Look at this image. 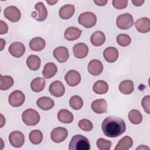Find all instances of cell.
I'll list each match as a JSON object with an SVG mask.
<instances>
[{
  "label": "cell",
  "mask_w": 150,
  "mask_h": 150,
  "mask_svg": "<svg viewBox=\"0 0 150 150\" xmlns=\"http://www.w3.org/2000/svg\"><path fill=\"white\" fill-rule=\"evenodd\" d=\"M101 129L106 137L115 138L125 131L126 125L123 119L115 116H109L103 120Z\"/></svg>",
  "instance_id": "cell-1"
},
{
  "label": "cell",
  "mask_w": 150,
  "mask_h": 150,
  "mask_svg": "<svg viewBox=\"0 0 150 150\" xmlns=\"http://www.w3.org/2000/svg\"><path fill=\"white\" fill-rule=\"evenodd\" d=\"M90 149L89 140L84 136L80 134L74 135L69 145V150H89Z\"/></svg>",
  "instance_id": "cell-2"
},
{
  "label": "cell",
  "mask_w": 150,
  "mask_h": 150,
  "mask_svg": "<svg viewBox=\"0 0 150 150\" xmlns=\"http://www.w3.org/2000/svg\"><path fill=\"white\" fill-rule=\"evenodd\" d=\"M22 119L26 125L33 126L39 123L40 121V115L35 110L29 108L22 112Z\"/></svg>",
  "instance_id": "cell-3"
},
{
  "label": "cell",
  "mask_w": 150,
  "mask_h": 150,
  "mask_svg": "<svg viewBox=\"0 0 150 150\" xmlns=\"http://www.w3.org/2000/svg\"><path fill=\"white\" fill-rule=\"evenodd\" d=\"M78 22L86 28H91L95 26L97 22V16L93 12H85L79 15Z\"/></svg>",
  "instance_id": "cell-4"
},
{
  "label": "cell",
  "mask_w": 150,
  "mask_h": 150,
  "mask_svg": "<svg viewBox=\"0 0 150 150\" xmlns=\"http://www.w3.org/2000/svg\"><path fill=\"white\" fill-rule=\"evenodd\" d=\"M133 17L128 13L120 15L116 20L117 26L120 29H128L133 25Z\"/></svg>",
  "instance_id": "cell-5"
},
{
  "label": "cell",
  "mask_w": 150,
  "mask_h": 150,
  "mask_svg": "<svg viewBox=\"0 0 150 150\" xmlns=\"http://www.w3.org/2000/svg\"><path fill=\"white\" fill-rule=\"evenodd\" d=\"M35 11L31 13V16L35 20L41 22L45 21L47 16V11L42 2H39L36 4L35 6Z\"/></svg>",
  "instance_id": "cell-6"
},
{
  "label": "cell",
  "mask_w": 150,
  "mask_h": 150,
  "mask_svg": "<svg viewBox=\"0 0 150 150\" xmlns=\"http://www.w3.org/2000/svg\"><path fill=\"white\" fill-rule=\"evenodd\" d=\"M25 96L20 90H15L12 91L9 96L8 101L9 104L14 107L21 106L25 102Z\"/></svg>",
  "instance_id": "cell-7"
},
{
  "label": "cell",
  "mask_w": 150,
  "mask_h": 150,
  "mask_svg": "<svg viewBox=\"0 0 150 150\" xmlns=\"http://www.w3.org/2000/svg\"><path fill=\"white\" fill-rule=\"evenodd\" d=\"M4 14L8 20L12 22H18L21 16L19 9L15 6L6 7L4 11Z\"/></svg>",
  "instance_id": "cell-8"
},
{
  "label": "cell",
  "mask_w": 150,
  "mask_h": 150,
  "mask_svg": "<svg viewBox=\"0 0 150 150\" xmlns=\"http://www.w3.org/2000/svg\"><path fill=\"white\" fill-rule=\"evenodd\" d=\"M9 141L12 146L15 148H20L24 144L25 137L21 131H14L9 134Z\"/></svg>",
  "instance_id": "cell-9"
},
{
  "label": "cell",
  "mask_w": 150,
  "mask_h": 150,
  "mask_svg": "<svg viewBox=\"0 0 150 150\" xmlns=\"http://www.w3.org/2000/svg\"><path fill=\"white\" fill-rule=\"evenodd\" d=\"M68 131L63 127H57L54 128L50 134L52 140L56 143L63 142L67 137Z\"/></svg>",
  "instance_id": "cell-10"
},
{
  "label": "cell",
  "mask_w": 150,
  "mask_h": 150,
  "mask_svg": "<svg viewBox=\"0 0 150 150\" xmlns=\"http://www.w3.org/2000/svg\"><path fill=\"white\" fill-rule=\"evenodd\" d=\"M64 80L69 86L74 87L80 83L81 81V76L77 71L70 70L66 74Z\"/></svg>",
  "instance_id": "cell-11"
},
{
  "label": "cell",
  "mask_w": 150,
  "mask_h": 150,
  "mask_svg": "<svg viewBox=\"0 0 150 150\" xmlns=\"http://www.w3.org/2000/svg\"><path fill=\"white\" fill-rule=\"evenodd\" d=\"M9 53L13 57L19 58L22 57L25 52V45L19 42H15L11 44L8 48Z\"/></svg>",
  "instance_id": "cell-12"
},
{
  "label": "cell",
  "mask_w": 150,
  "mask_h": 150,
  "mask_svg": "<svg viewBox=\"0 0 150 150\" xmlns=\"http://www.w3.org/2000/svg\"><path fill=\"white\" fill-rule=\"evenodd\" d=\"M50 94L56 97L63 96L65 92V88L63 83L60 81H54L52 82L49 87Z\"/></svg>",
  "instance_id": "cell-13"
},
{
  "label": "cell",
  "mask_w": 150,
  "mask_h": 150,
  "mask_svg": "<svg viewBox=\"0 0 150 150\" xmlns=\"http://www.w3.org/2000/svg\"><path fill=\"white\" fill-rule=\"evenodd\" d=\"M53 54L54 57L59 63L66 62L69 57V53L67 48L64 46H59L55 48Z\"/></svg>",
  "instance_id": "cell-14"
},
{
  "label": "cell",
  "mask_w": 150,
  "mask_h": 150,
  "mask_svg": "<svg viewBox=\"0 0 150 150\" xmlns=\"http://www.w3.org/2000/svg\"><path fill=\"white\" fill-rule=\"evenodd\" d=\"M88 71L93 76H98L103 70L102 63L97 59L91 60L88 64Z\"/></svg>",
  "instance_id": "cell-15"
},
{
  "label": "cell",
  "mask_w": 150,
  "mask_h": 150,
  "mask_svg": "<svg viewBox=\"0 0 150 150\" xmlns=\"http://www.w3.org/2000/svg\"><path fill=\"white\" fill-rule=\"evenodd\" d=\"M93 111L97 114L105 113L107 111V103L103 98L94 100L91 105Z\"/></svg>",
  "instance_id": "cell-16"
},
{
  "label": "cell",
  "mask_w": 150,
  "mask_h": 150,
  "mask_svg": "<svg viewBox=\"0 0 150 150\" xmlns=\"http://www.w3.org/2000/svg\"><path fill=\"white\" fill-rule=\"evenodd\" d=\"M73 52L76 58L83 59L87 56L88 53V47L84 43H79L73 46Z\"/></svg>",
  "instance_id": "cell-17"
},
{
  "label": "cell",
  "mask_w": 150,
  "mask_h": 150,
  "mask_svg": "<svg viewBox=\"0 0 150 150\" xmlns=\"http://www.w3.org/2000/svg\"><path fill=\"white\" fill-rule=\"evenodd\" d=\"M135 26L139 32L148 33L150 30V20L146 17L141 18L135 22Z\"/></svg>",
  "instance_id": "cell-18"
},
{
  "label": "cell",
  "mask_w": 150,
  "mask_h": 150,
  "mask_svg": "<svg viewBox=\"0 0 150 150\" xmlns=\"http://www.w3.org/2000/svg\"><path fill=\"white\" fill-rule=\"evenodd\" d=\"M81 33L82 31L80 29L74 26H70L66 29L64 36L66 40L69 41H73L78 39L81 36Z\"/></svg>",
  "instance_id": "cell-19"
},
{
  "label": "cell",
  "mask_w": 150,
  "mask_h": 150,
  "mask_svg": "<svg viewBox=\"0 0 150 150\" xmlns=\"http://www.w3.org/2000/svg\"><path fill=\"white\" fill-rule=\"evenodd\" d=\"M36 104L40 109L47 111L52 109L54 105V102L50 97H42L36 101Z\"/></svg>",
  "instance_id": "cell-20"
},
{
  "label": "cell",
  "mask_w": 150,
  "mask_h": 150,
  "mask_svg": "<svg viewBox=\"0 0 150 150\" xmlns=\"http://www.w3.org/2000/svg\"><path fill=\"white\" fill-rule=\"evenodd\" d=\"M103 56L108 63H114L118 57V51L115 47H108L104 50Z\"/></svg>",
  "instance_id": "cell-21"
},
{
  "label": "cell",
  "mask_w": 150,
  "mask_h": 150,
  "mask_svg": "<svg viewBox=\"0 0 150 150\" xmlns=\"http://www.w3.org/2000/svg\"><path fill=\"white\" fill-rule=\"evenodd\" d=\"M75 8L73 5L66 4L62 6L59 11V16L63 19H68L74 14Z\"/></svg>",
  "instance_id": "cell-22"
},
{
  "label": "cell",
  "mask_w": 150,
  "mask_h": 150,
  "mask_svg": "<svg viewBox=\"0 0 150 150\" xmlns=\"http://www.w3.org/2000/svg\"><path fill=\"white\" fill-rule=\"evenodd\" d=\"M46 45L45 40L40 37H35L30 40L29 47L31 50L36 52L42 50Z\"/></svg>",
  "instance_id": "cell-23"
},
{
  "label": "cell",
  "mask_w": 150,
  "mask_h": 150,
  "mask_svg": "<svg viewBox=\"0 0 150 150\" xmlns=\"http://www.w3.org/2000/svg\"><path fill=\"white\" fill-rule=\"evenodd\" d=\"M105 36L104 33L100 30H97L93 33L90 37V42L93 46H100L104 43Z\"/></svg>",
  "instance_id": "cell-24"
},
{
  "label": "cell",
  "mask_w": 150,
  "mask_h": 150,
  "mask_svg": "<svg viewBox=\"0 0 150 150\" xmlns=\"http://www.w3.org/2000/svg\"><path fill=\"white\" fill-rule=\"evenodd\" d=\"M57 117L59 121L64 124L71 123L73 121L74 118L73 114L66 109H62L59 110Z\"/></svg>",
  "instance_id": "cell-25"
},
{
  "label": "cell",
  "mask_w": 150,
  "mask_h": 150,
  "mask_svg": "<svg viewBox=\"0 0 150 150\" xmlns=\"http://www.w3.org/2000/svg\"><path fill=\"white\" fill-rule=\"evenodd\" d=\"M41 64V60L39 56L35 54L30 55L26 60L28 67L33 71L37 70L39 69Z\"/></svg>",
  "instance_id": "cell-26"
},
{
  "label": "cell",
  "mask_w": 150,
  "mask_h": 150,
  "mask_svg": "<svg viewBox=\"0 0 150 150\" xmlns=\"http://www.w3.org/2000/svg\"><path fill=\"white\" fill-rule=\"evenodd\" d=\"M57 71V68L56 65L53 63L49 62L45 65L42 74L45 78L50 79L56 74Z\"/></svg>",
  "instance_id": "cell-27"
},
{
  "label": "cell",
  "mask_w": 150,
  "mask_h": 150,
  "mask_svg": "<svg viewBox=\"0 0 150 150\" xmlns=\"http://www.w3.org/2000/svg\"><path fill=\"white\" fill-rule=\"evenodd\" d=\"M134 90L133 81L130 80H125L121 81L119 84V90L124 94H130Z\"/></svg>",
  "instance_id": "cell-28"
},
{
  "label": "cell",
  "mask_w": 150,
  "mask_h": 150,
  "mask_svg": "<svg viewBox=\"0 0 150 150\" xmlns=\"http://www.w3.org/2000/svg\"><path fill=\"white\" fill-rule=\"evenodd\" d=\"M133 144L132 138L129 136H125L121 139L117 145L115 146V150H126L129 149Z\"/></svg>",
  "instance_id": "cell-29"
},
{
  "label": "cell",
  "mask_w": 150,
  "mask_h": 150,
  "mask_svg": "<svg viewBox=\"0 0 150 150\" xmlns=\"http://www.w3.org/2000/svg\"><path fill=\"white\" fill-rule=\"evenodd\" d=\"M93 90L96 94H104L108 91V85L107 83L104 80H98L94 84Z\"/></svg>",
  "instance_id": "cell-30"
},
{
  "label": "cell",
  "mask_w": 150,
  "mask_h": 150,
  "mask_svg": "<svg viewBox=\"0 0 150 150\" xmlns=\"http://www.w3.org/2000/svg\"><path fill=\"white\" fill-rule=\"evenodd\" d=\"M45 86V80L42 77H36L30 83V87L34 92H40L42 91Z\"/></svg>",
  "instance_id": "cell-31"
},
{
  "label": "cell",
  "mask_w": 150,
  "mask_h": 150,
  "mask_svg": "<svg viewBox=\"0 0 150 150\" xmlns=\"http://www.w3.org/2000/svg\"><path fill=\"white\" fill-rule=\"evenodd\" d=\"M13 79L9 76L0 75V89L6 90L10 88L13 84Z\"/></svg>",
  "instance_id": "cell-32"
},
{
  "label": "cell",
  "mask_w": 150,
  "mask_h": 150,
  "mask_svg": "<svg viewBox=\"0 0 150 150\" xmlns=\"http://www.w3.org/2000/svg\"><path fill=\"white\" fill-rule=\"evenodd\" d=\"M29 139L32 144L35 145L39 144L42 141L43 134L39 129L32 130L29 133Z\"/></svg>",
  "instance_id": "cell-33"
},
{
  "label": "cell",
  "mask_w": 150,
  "mask_h": 150,
  "mask_svg": "<svg viewBox=\"0 0 150 150\" xmlns=\"http://www.w3.org/2000/svg\"><path fill=\"white\" fill-rule=\"evenodd\" d=\"M128 119L134 124H139L142 121V115L137 110L133 109L128 112Z\"/></svg>",
  "instance_id": "cell-34"
},
{
  "label": "cell",
  "mask_w": 150,
  "mask_h": 150,
  "mask_svg": "<svg viewBox=\"0 0 150 150\" xmlns=\"http://www.w3.org/2000/svg\"><path fill=\"white\" fill-rule=\"evenodd\" d=\"M69 105L75 110H80L83 105V99L79 96H73L69 100Z\"/></svg>",
  "instance_id": "cell-35"
},
{
  "label": "cell",
  "mask_w": 150,
  "mask_h": 150,
  "mask_svg": "<svg viewBox=\"0 0 150 150\" xmlns=\"http://www.w3.org/2000/svg\"><path fill=\"white\" fill-rule=\"evenodd\" d=\"M117 43L122 47L128 46L131 42V39L130 36L127 34H119L116 38Z\"/></svg>",
  "instance_id": "cell-36"
},
{
  "label": "cell",
  "mask_w": 150,
  "mask_h": 150,
  "mask_svg": "<svg viewBox=\"0 0 150 150\" xmlns=\"http://www.w3.org/2000/svg\"><path fill=\"white\" fill-rule=\"evenodd\" d=\"M79 127L83 131L88 132L93 129V125L92 122L87 119H82L78 122Z\"/></svg>",
  "instance_id": "cell-37"
},
{
  "label": "cell",
  "mask_w": 150,
  "mask_h": 150,
  "mask_svg": "<svg viewBox=\"0 0 150 150\" xmlns=\"http://www.w3.org/2000/svg\"><path fill=\"white\" fill-rule=\"evenodd\" d=\"M97 146L100 150H109L111 146V142L103 138H100L97 141Z\"/></svg>",
  "instance_id": "cell-38"
},
{
  "label": "cell",
  "mask_w": 150,
  "mask_h": 150,
  "mask_svg": "<svg viewBox=\"0 0 150 150\" xmlns=\"http://www.w3.org/2000/svg\"><path fill=\"white\" fill-rule=\"evenodd\" d=\"M141 105L144 110V111L147 113H150V96H146L143 97L141 101Z\"/></svg>",
  "instance_id": "cell-39"
},
{
  "label": "cell",
  "mask_w": 150,
  "mask_h": 150,
  "mask_svg": "<svg viewBox=\"0 0 150 150\" xmlns=\"http://www.w3.org/2000/svg\"><path fill=\"white\" fill-rule=\"evenodd\" d=\"M112 5L114 7L118 9H121L126 8L128 4L127 0H113Z\"/></svg>",
  "instance_id": "cell-40"
},
{
  "label": "cell",
  "mask_w": 150,
  "mask_h": 150,
  "mask_svg": "<svg viewBox=\"0 0 150 150\" xmlns=\"http://www.w3.org/2000/svg\"><path fill=\"white\" fill-rule=\"evenodd\" d=\"M0 26H1V29H0L1 35H4L8 32V26L6 23V22H5L3 21H0Z\"/></svg>",
  "instance_id": "cell-41"
},
{
  "label": "cell",
  "mask_w": 150,
  "mask_h": 150,
  "mask_svg": "<svg viewBox=\"0 0 150 150\" xmlns=\"http://www.w3.org/2000/svg\"><path fill=\"white\" fill-rule=\"evenodd\" d=\"M94 2L98 6H104L107 2V0H97V1H94Z\"/></svg>",
  "instance_id": "cell-42"
},
{
  "label": "cell",
  "mask_w": 150,
  "mask_h": 150,
  "mask_svg": "<svg viewBox=\"0 0 150 150\" xmlns=\"http://www.w3.org/2000/svg\"><path fill=\"white\" fill-rule=\"evenodd\" d=\"M144 2V0H132V3L135 5V6H141L143 3Z\"/></svg>",
  "instance_id": "cell-43"
},
{
  "label": "cell",
  "mask_w": 150,
  "mask_h": 150,
  "mask_svg": "<svg viewBox=\"0 0 150 150\" xmlns=\"http://www.w3.org/2000/svg\"><path fill=\"white\" fill-rule=\"evenodd\" d=\"M149 149V147L145 146V145H141L140 146H139L137 148V149Z\"/></svg>",
  "instance_id": "cell-44"
},
{
  "label": "cell",
  "mask_w": 150,
  "mask_h": 150,
  "mask_svg": "<svg viewBox=\"0 0 150 150\" xmlns=\"http://www.w3.org/2000/svg\"><path fill=\"white\" fill-rule=\"evenodd\" d=\"M1 50H2L5 45V41L3 39H1Z\"/></svg>",
  "instance_id": "cell-45"
},
{
  "label": "cell",
  "mask_w": 150,
  "mask_h": 150,
  "mask_svg": "<svg viewBox=\"0 0 150 150\" xmlns=\"http://www.w3.org/2000/svg\"><path fill=\"white\" fill-rule=\"evenodd\" d=\"M46 2L49 4L50 5H54L57 2V1H46Z\"/></svg>",
  "instance_id": "cell-46"
}]
</instances>
